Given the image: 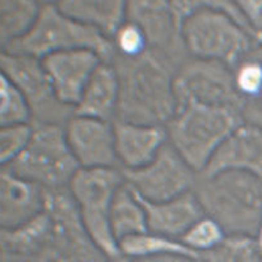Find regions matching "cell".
Masks as SVG:
<instances>
[{"mask_svg": "<svg viewBox=\"0 0 262 262\" xmlns=\"http://www.w3.org/2000/svg\"><path fill=\"white\" fill-rule=\"evenodd\" d=\"M63 189L46 193L45 210L16 229H2V262H107Z\"/></svg>", "mask_w": 262, "mask_h": 262, "instance_id": "6da1fadb", "label": "cell"}, {"mask_svg": "<svg viewBox=\"0 0 262 262\" xmlns=\"http://www.w3.org/2000/svg\"><path fill=\"white\" fill-rule=\"evenodd\" d=\"M119 92L116 119L143 126H165L176 109V64L164 54L147 49L138 57L116 54Z\"/></svg>", "mask_w": 262, "mask_h": 262, "instance_id": "7a4b0ae2", "label": "cell"}, {"mask_svg": "<svg viewBox=\"0 0 262 262\" xmlns=\"http://www.w3.org/2000/svg\"><path fill=\"white\" fill-rule=\"evenodd\" d=\"M243 123V109L180 97L176 98V109L165 130L168 143L198 174L217 147Z\"/></svg>", "mask_w": 262, "mask_h": 262, "instance_id": "3957f363", "label": "cell"}, {"mask_svg": "<svg viewBox=\"0 0 262 262\" xmlns=\"http://www.w3.org/2000/svg\"><path fill=\"white\" fill-rule=\"evenodd\" d=\"M193 191L206 216L216 222L226 236L256 237L262 226V179L224 170L196 176Z\"/></svg>", "mask_w": 262, "mask_h": 262, "instance_id": "277c9868", "label": "cell"}, {"mask_svg": "<svg viewBox=\"0 0 262 262\" xmlns=\"http://www.w3.org/2000/svg\"><path fill=\"white\" fill-rule=\"evenodd\" d=\"M86 49L97 53L104 62L116 57L113 39L90 25L81 24L62 12L57 4L41 6L38 17L24 36L4 48L6 53L43 59L54 53Z\"/></svg>", "mask_w": 262, "mask_h": 262, "instance_id": "5b68a950", "label": "cell"}, {"mask_svg": "<svg viewBox=\"0 0 262 262\" xmlns=\"http://www.w3.org/2000/svg\"><path fill=\"white\" fill-rule=\"evenodd\" d=\"M181 36L191 57L215 60L232 71L257 49L252 37L212 2H195L182 23Z\"/></svg>", "mask_w": 262, "mask_h": 262, "instance_id": "8992f818", "label": "cell"}, {"mask_svg": "<svg viewBox=\"0 0 262 262\" xmlns=\"http://www.w3.org/2000/svg\"><path fill=\"white\" fill-rule=\"evenodd\" d=\"M123 182L117 168H80L69 185L86 235L111 262H127L111 229L112 203Z\"/></svg>", "mask_w": 262, "mask_h": 262, "instance_id": "52a82bcc", "label": "cell"}, {"mask_svg": "<svg viewBox=\"0 0 262 262\" xmlns=\"http://www.w3.org/2000/svg\"><path fill=\"white\" fill-rule=\"evenodd\" d=\"M27 148L6 165L13 174L51 190L70 185L80 165L66 139L64 127L58 125H33Z\"/></svg>", "mask_w": 262, "mask_h": 262, "instance_id": "ba28073f", "label": "cell"}, {"mask_svg": "<svg viewBox=\"0 0 262 262\" xmlns=\"http://www.w3.org/2000/svg\"><path fill=\"white\" fill-rule=\"evenodd\" d=\"M2 74L18 88L32 112L34 125L66 126L74 116V107L67 106L58 100L54 86L41 59L2 53Z\"/></svg>", "mask_w": 262, "mask_h": 262, "instance_id": "9c48e42d", "label": "cell"}, {"mask_svg": "<svg viewBox=\"0 0 262 262\" xmlns=\"http://www.w3.org/2000/svg\"><path fill=\"white\" fill-rule=\"evenodd\" d=\"M126 184L140 198L154 203L165 202L191 191L196 174L169 143L161 147L149 164L138 169H121Z\"/></svg>", "mask_w": 262, "mask_h": 262, "instance_id": "30bf717a", "label": "cell"}, {"mask_svg": "<svg viewBox=\"0 0 262 262\" xmlns=\"http://www.w3.org/2000/svg\"><path fill=\"white\" fill-rule=\"evenodd\" d=\"M176 98L189 97L209 104L244 111L248 101L237 92L233 71L215 60L188 59L174 76Z\"/></svg>", "mask_w": 262, "mask_h": 262, "instance_id": "8fae6325", "label": "cell"}, {"mask_svg": "<svg viewBox=\"0 0 262 262\" xmlns=\"http://www.w3.org/2000/svg\"><path fill=\"white\" fill-rule=\"evenodd\" d=\"M126 18L142 28L148 49L167 55L174 64L186 62L182 59V55L188 53L181 36L182 20L172 2L133 0L127 3Z\"/></svg>", "mask_w": 262, "mask_h": 262, "instance_id": "7c38bea8", "label": "cell"}, {"mask_svg": "<svg viewBox=\"0 0 262 262\" xmlns=\"http://www.w3.org/2000/svg\"><path fill=\"white\" fill-rule=\"evenodd\" d=\"M64 134L70 149L83 169L116 168L119 164L113 122L74 114L66 123Z\"/></svg>", "mask_w": 262, "mask_h": 262, "instance_id": "4fadbf2b", "label": "cell"}, {"mask_svg": "<svg viewBox=\"0 0 262 262\" xmlns=\"http://www.w3.org/2000/svg\"><path fill=\"white\" fill-rule=\"evenodd\" d=\"M41 60L58 100L74 109L95 70L104 62L97 53L86 49L59 51Z\"/></svg>", "mask_w": 262, "mask_h": 262, "instance_id": "5bb4252c", "label": "cell"}, {"mask_svg": "<svg viewBox=\"0 0 262 262\" xmlns=\"http://www.w3.org/2000/svg\"><path fill=\"white\" fill-rule=\"evenodd\" d=\"M224 170H238L262 179V128L243 123L217 147L198 176H211Z\"/></svg>", "mask_w": 262, "mask_h": 262, "instance_id": "9a60e30c", "label": "cell"}, {"mask_svg": "<svg viewBox=\"0 0 262 262\" xmlns=\"http://www.w3.org/2000/svg\"><path fill=\"white\" fill-rule=\"evenodd\" d=\"M48 189L13 174L4 167L0 174V224L16 229L38 216L46 207Z\"/></svg>", "mask_w": 262, "mask_h": 262, "instance_id": "2e32d148", "label": "cell"}, {"mask_svg": "<svg viewBox=\"0 0 262 262\" xmlns=\"http://www.w3.org/2000/svg\"><path fill=\"white\" fill-rule=\"evenodd\" d=\"M133 193L146 211L148 232L155 235L180 242L186 231L205 216L193 190L160 203L143 200L134 190Z\"/></svg>", "mask_w": 262, "mask_h": 262, "instance_id": "e0dca14e", "label": "cell"}, {"mask_svg": "<svg viewBox=\"0 0 262 262\" xmlns=\"http://www.w3.org/2000/svg\"><path fill=\"white\" fill-rule=\"evenodd\" d=\"M116 154L122 169H138L151 163L168 143L165 126H143L113 121Z\"/></svg>", "mask_w": 262, "mask_h": 262, "instance_id": "ac0fdd59", "label": "cell"}, {"mask_svg": "<svg viewBox=\"0 0 262 262\" xmlns=\"http://www.w3.org/2000/svg\"><path fill=\"white\" fill-rule=\"evenodd\" d=\"M118 92V76L114 66L102 62L91 76L74 114L111 122L116 116Z\"/></svg>", "mask_w": 262, "mask_h": 262, "instance_id": "d6986e66", "label": "cell"}, {"mask_svg": "<svg viewBox=\"0 0 262 262\" xmlns=\"http://www.w3.org/2000/svg\"><path fill=\"white\" fill-rule=\"evenodd\" d=\"M57 6L64 15L81 24L96 28L109 38L114 37L126 21L127 3L123 0H62Z\"/></svg>", "mask_w": 262, "mask_h": 262, "instance_id": "ffe728a7", "label": "cell"}, {"mask_svg": "<svg viewBox=\"0 0 262 262\" xmlns=\"http://www.w3.org/2000/svg\"><path fill=\"white\" fill-rule=\"evenodd\" d=\"M111 229L117 243L130 236L148 232L146 211L126 182L119 186L113 198Z\"/></svg>", "mask_w": 262, "mask_h": 262, "instance_id": "44dd1931", "label": "cell"}, {"mask_svg": "<svg viewBox=\"0 0 262 262\" xmlns=\"http://www.w3.org/2000/svg\"><path fill=\"white\" fill-rule=\"evenodd\" d=\"M118 248L126 261L146 257L163 256V254H182L198 259V254L185 247L179 240L146 232L130 236L118 243Z\"/></svg>", "mask_w": 262, "mask_h": 262, "instance_id": "7402d4cb", "label": "cell"}, {"mask_svg": "<svg viewBox=\"0 0 262 262\" xmlns=\"http://www.w3.org/2000/svg\"><path fill=\"white\" fill-rule=\"evenodd\" d=\"M0 4V39L2 46L6 48L28 33L36 23L41 7L33 0H3Z\"/></svg>", "mask_w": 262, "mask_h": 262, "instance_id": "603a6c76", "label": "cell"}, {"mask_svg": "<svg viewBox=\"0 0 262 262\" xmlns=\"http://www.w3.org/2000/svg\"><path fill=\"white\" fill-rule=\"evenodd\" d=\"M202 262H261L256 237L226 236L212 249L198 254Z\"/></svg>", "mask_w": 262, "mask_h": 262, "instance_id": "cb8c5ba5", "label": "cell"}, {"mask_svg": "<svg viewBox=\"0 0 262 262\" xmlns=\"http://www.w3.org/2000/svg\"><path fill=\"white\" fill-rule=\"evenodd\" d=\"M32 112L24 95L3 74L0 75V125L4 126L28 123Z\"/></svg>", "mask_w": 262, "mask_h": 262, "instance_id": "d4e9b609", "label": "cell"}, {"mask_svg": "<svg viewBox=\"0 0 262 262\" xmlns=\"http://www.w3.org/2000/svg\"><path fill=\"white\" fill-rule=\"evenodd\" d=\"M226 237L223 229L211 217L203 216L186 231L180 242L196 254L207 252L216 247Z\"/></svg>", "mask_w": 262, "mask_h": 262, "instance_id": "484cf974", "label": "cell"}, {"mask_svg": "<svg viewBox=\"0 0 262 262\" xmlns=\"http://www.w3.org/2000/svg\"><path fill=\"white\" fill-rule=\"evenodd\" d=\"M33 130V125L29 123L4 126L0 128V161L3 167L12 163L27 148L32 139Z\"/></svg>", "mask_w": 262, "mask_h": 262, "instance_id": "4316f807", "label": "cell"}, {"mask_svg": "<svg viewBox=\"0 0 262 262\" xmlns=\"http://www.w3.org/2000/svg\"><path fill=\"white\" fill-rule=\"evenodd\" d=\"M235 86L247 101L259 100L262 95V62L249 58L233 70Z\"/></svg>", "mask_w": 262, "mask_h": 262, "instance_id": "83f0119b", "label": "cell"}, {"mask_svg": "<svg viewBox=\"0 0 262 262\" xmlns=\"http://www.w3.org/2000/svg\"><path fill=\"white\" fill-rule=\"evenodd\" d=\"M113 42L117 54L126 58L138 57L148 49V42L142 28L128 20H126L117 30Z\"/></svg>", "mask_w": 262, "mask_h": 262, "instance_id": "f1b7e54d", "label": "cell"}, {"mask_svg": "<svg viewBox=\"0 0 262 262\" xmlns=\"http://www.w3.org/2000/svg\"><path fill=\"white\" fill-rule=\"evenodd\" d=\"M237 4L262 39V0H238Z\"/></svg>", "mask_w": 262, "mask_h": 262, "instance_id": "f546056e", "label": "cell"}, {"mask_svg": "<svg viewBox=\"0 0 262 262\" xmlns=\"http://www.w3.org/2000/svg\"><path fill=\"white\" fill-rule=\"evenodd\" d=\"M245 122L256 125L262 128V101H248L244 109Z\"/></svg>", "mask_w": 262, "mask_h": 262, "instance_id": "4dcf8cb0", "label": "cell"}, {"mask_svg": "<svg viewBox=\"0 0 262 262\" xmlns=\"http://www.w3.org/2000/svg\"><path fill=\"white\" fill-rule=\"evenodd\" d=\"M128 262H196V259L188 256H182V254H163V256L131 259Z\"/></svg>", "mask_w": 262, "mask_h": 262, "instance_id": "1f68e13d", "label": "cell"}, {"mask_svg": "<svg viewBox=\"0 0 262 262\" xmlns=\"http://www.w3.org/2000/svg\"><path fill=\"white\" fill-rule=\"evenodd\" d=\"M256 242H257V247H258L259 257H261V262H262V226L261 228L258 229V232H257L256 235Z\"/></svg>", "mask_w": 262, "mask_h": 262, "instance_id": "d6a6232c", "label": "cell"}, {"mask_svg": "<svg viewBox=\"0 0 262 262\" xmlns=\"http://www.w3.org/2000/svg\"><path fill=\"white\" fill-rule=\"evenodd\" d=\"M249 58H254V59H257V60H259V62H262V46L257 48L256 50L253 51V53L250 54Z\"/></svg>", "mask_w": 262, "mask_h": 262, "instance_id": "836d02e7", "label": "cell"}, {"mask_svg": "<svg viewBox=\"0 0 262 262\" xmlns=\"http://www.w3.org/2000/svg\"><path fill=\"white\" fill-rule=\"evenodd\" d=\"M259 101H262V95H261V97H259Z\"/></svg>", "mask_w": 262, "mask_h": 262, "instance_id": "e575fe53", "label": "cell"}, {"mask_svg": "<svg viewBox=\"0 0 262 262\" xmlns=\"http://www.w3.org/2000/svg\"><path fill=\"white\" fill-rule=\"evenodd\" d=\"M196 262H202V261H198V259H196Z\"/></svg>", "mask_w": 262, "mask_h": 262, "instance_id": "d590c367", "label": "cell"}]
</instances>
